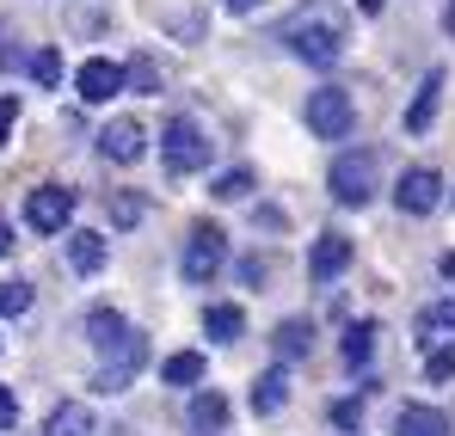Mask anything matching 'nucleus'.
Here are the masks:
<instances>
[{"label": "nucleus", "instance_id": "4c0bfd02", "mask_svg": "<svg viewBox=\"0 0 455 436\" xmlns=\"http://www.w3.org/2000/svg\"><path fill=\"white\" fill-rule=\"evenodd\" d=\"M228 12H252V6H259V0H222Z\"/></svg>", "mask_w": 455, "mask_h": 436}, {"label": "nucleus", "instance_id": "cd10ccee", "mask_svg": "<svg viewBox=\"0 0 455 436\" xmlns=\"http://www.w3.org/2000/svg\"><path fill=\"white\" fill-rule=\"evenodd\" d=\"M31 80L37 86H62V50H37L31 56Z\"/></svg>", "mask_w": 455, "mask_h": 436}, {"label": "nucleus", "instance_id": "aec40b11", "mask_svg": "<svg viewBox=\"0 0 455 436\" xmlns=\"http://www.w3.org/2000/svg\"><path fill=\"white\" fill-rule=\"evenodd\" d=\"M185 418H191L197 436H216V431H228V400L216 387H210V393H191V412H185Z\"/></svg>", "mask_w": 455, "mask_h": 436}, {"label": "nucleus", "instance_id": "c85d7f7f", "mask_svg": "<svg viewBox=\"0 0 455 436\" xmlns=\"http://www.w3.org/2000/svg\"><path fill=\"white\" fill-rule=\"evenodd\" d=\"M234 277H240L246 289H271V258H259V252H252V258H240V265H234Z\"/></svg>", "mask_w": 455, "mask_h": 436}, {"label": "nucleus", "instance_id": "bb28decb", "mask_svg": "<svg viewBox=\"0 0 455 436\" xmlns=\"http://www.w3.org/2000/svg\"><path fill=\"white\" fill-rule=\"evenodd\" d=\"M425 381H455V345H431L425 351Z\"/></svg>", "mask_w": 455, "mask_h": 436}, {"label": "nucleus", "instance_id": "2eb2a0df", "mask_svg": "<svg viewBox=\"0 0 455 436\" xmlns=\"http://www.w3.org/2000/svg\"><path fill=\"white\" fill-rule=\"evenodd\" d=\"M105 258H111V240H105V234H92V227H86V234H68V271H75V277H99Z\"/></svg>", "mask_w": 455, "mask_h": 436}, {"label": "nucleus", "instance_id": "2f4dec72", "mask_svg": "<svg viewBox=\"0 0 455 436\" xmlns=\"http://www.w3.org/2000/svg\"><path fill=\"white\" fill-rule=\"evenodd\" d=\"M12 130H19V99H12V92H0V147L12 142Z\"/></svg>", "mask_w": 455, "mask_h": 436}, {"label": "nucleus", "instance_id": "dca6fc26", "mask_svg": "<svg viewBox=\"0 0 455 436\" xmlns=\"http://www.w3.org/2000/svg\"><path fill=\"white\" fill-rule=\"evenodd\" d=\"M124 338H130V320H124L117 307H92V313H86V345H92L99 357H105V351H117Z\"/></svg>", "mask_w": 455, "mask_h": 436}, {"label": "nucleus", "instance_id": "6ab92c4d", "mask_svg": "<svg viewBox=\"0 0 455 436\" xmlns=\"http://www.w3.org/2000/svg\"><path fill=\"white\" fill-rule=\"evenodd\" d=\"M204 332H210V345H234V338L246 332V313H240L234 301H210V307H204Z\"/></svg>", "mask_w": 455, "mask_h": 436}, {"label": "nucleus", "instance_id": "4468645a", "mask_svg": "<svg viewBox=\"0 0 455 436\" xmlns=\"http://www.w3.org/2000/svg\"><path fill=\"white\" fill-rule=\"evenodd\" d=\"M394 436H455V424L437 412V406H425V400H406L400 412H394Z\"/></svg>", "mask_w": 455, "mask_h": 436}, {"label": "nucleus", "instance_id": "58836bf2", "mask_svg": "<svg viewBox=\"0 0 455 436\" xmlns=\"http://www.w3.org/2000/svg\"><path fill=\"white\" fill-rule=\"evenodd\" d=\"M381 6H387V0H357V12H370V19H376Z\"/></svg>", "mask_w": 455, "mask_h": 436}, {"label": "nucleus", "instance_id": "20e7f679", "mask_svg": "<svg viewBox=\"0 0 455 436\" xmlns=\"http://www.w3.org/2000/svg\"><path fill=\"white\" fill-rule=\"evenodd\" d=\"M283 44H290V56H302L307 68H332V62L345 56V31H339V19H326V12L296 19V25L283 31Z\"/></svg>", "mask_w": 455, "mask_h": 436}, {"label": "nucleus", "instance_id": "393cba45", "mask_svg": "<svg viewBox=\"0 0 455 436\" xmlns=\"http://www.w3.org/2000/svg\"><path fill=\"white\" fill-rule=\"evenodd\" d=\"M31 301H37V289H31L25 277H6V283H0V320H19V313H31Z\"/></svg>", "mask_w": 455, "mask_h": 436}, {"label": "nucleus", "instance_id": "72a5a7b5", "mask_svg": "<svg viewBox=\"0 0 455 436\" xmlns=\"http://www.w3.org/2000/svg\"><path fill=\"white\" fill-rule=\"evenodd\" d=\"M19 424V400H12V387H0V431H12Z\"/></svg>", "mask_w": 455, "mask_h": 436}, {"label": "nucleus", "instance_id": "a211bd4d", "mask_svg": "<svg viewBox=\"0 0 455 436\" xmlns=\"http://www.w3.org/2000/svg\"><path fill=\"white\" fill-rule=\"evenodd\" d=\"M283 406H290V369L277 363V369H265V375L252 381V412L271 418V412H283Z\"/></svg>", "mask_w": 455, "mask_h": 436}, {"label": "nucleus", "instance_id": "b1692460", "mask_svg": "<svg viewBox=\"0 0 455 436\" xmlns=\"http://www.w3.org/2000/svg\"><path fill=\"white\" fill-rule=\"evenodd\" d=\"M419 338H425V345H431V338H450V345H455V295H450V301H437V307H425Z\"/></svg>", "mask_w": 455, "mask_h": 436}, {"label": "nucleus", "instance_id": "9b49d317", "mask_svg": "<svg viewBox=\"0 0 455 436\" xmlns=\"http://www.w3.org/2000/svg\"><path fill=\"white\" fill-rule=\"evenodd\" d=\"M99 154H105L111 166H136V160L148 154V130H142L136 117H111V123L99 130Z\"/></svg>", "mask_w": 455, "mask_h": 436}, {"label": "nucleus", "instance_id": "c9c22d12", "mask_svg": "<svg viewBox=\"0 0 455 436\" xmlns=\"http://www.w3.org/2000/svg\"><path fill=\"white\" fill-rule=\"evenodd\" d=\"M437 271H443V277L455 283V252H443V258H437Z\"/></svg>", "mask_w": 455, "mask_h": 436}, {"label": "nucleus", "instance_id": "f3484780", "mask_svg": "<svg viewBox=\"0 0 455 436\" xmlns=\"http://www.w3.org/2000/svg\"><path fill=\"white\" fill-rule=\"evenodd\" d=\"M44 436H99V418L86 400H62L50 418H44Z\"/></svg>", "mask_w": 455, "mask_h": 436}, {"label": "nucleus", "instance_id": "473e14b6", "mask_svg": "<svg viewBox=\"0 0 455 436\" xmlns=\"http://www.w3.org/2000/svg\"><path fill=\"white\" fill-rule=\"evenodd\" d=\"M252 221H259V227H271V234H283V227H290L277 203H252Z\"/></svg>", "mask_w": 455, "mask_h": 436}, {"label": "nucleus", "instance_id": "1a4fd4ad", "mask_svg": "<svg viewBox=\"0 0 455 436\" xmlns=\"http://www.w3.org/2000/svg\"><path fill=\"white\" fill-rule=\"evenodd\" d=\"M357 265V246H351V234H320L314 246H307V283H339L345 271Z\"/></svg>", "mask_w": 455, "mask_h": 436}, {"label": "nucleus", "instance_id": "7c9ffc66", "mask_svg": "<svg viewBox=\"0 0 455 436\" xmlns=\"http://www.w3.org/2000/svg\"><path fill=\"white\" fill-rule=\"evenodd\" d=\"M332 424L339 431H363V400H332Z\"/></svg>", "mask_w": 455, "mask_h": 436}, {"label": "nucleus", "instance_id": "f257e3e1", "mask_svg": "<svg viewBox=\"0 0 455 436\" xmlns=\"http://www.w3.org/2000/svg\"><path fill=\"white\" fill-rule=\"evenodd\" d=\"M326 191H332L339 210H363V203H376L381 154H376V147H339L332 166H326Z\"/></svg>", "mask_w": 455, "mask_h": 436}, {"label": "nucleus", "instance_id": "e433bc0d", "mask_svg": "<svg viewBox=\"0 0 455 436\" xmlns=\"http://www.w3.org/2000/svg\"><path fill=\"white\" fill-rule=\"evenodd\" d=\"M443 31L455 37V0H443Z\"/></svg>", "mask_w": 455, "mask_h": 436}, {"label": "nucleus", "instance_id": "f704fd0d", "mask_svg": "<svg viewBox=\"0 0 455 436\" xmlns=\"http://www.w3.org/2000/svg\"><path fill=\"white\" fill-rule=\"evenodd\" d=\"M12 246H19V234H12V221L0 216V258H12Z\"/></svg>", "mask_w": 455, "mask_h": 436}, {"label": "nucleus", "instance_id": "7ed1b4c3", "mask_svg": "<svg viewBox=\"0 0 455 436\" xmlns=\"http://www.w3.org/2000/svg\"><path fill=\"white\" fill-rule=\"evenodd\" d=\"M302 123H307L314 142H345L357 130V99L345 86H314L307 105H302Z\"/></svg>", "mask_w": 455, "mask_h": 436}, {"label": "nucleus", "instance_id": "5701e85b", "mask_svg": "<svg viewBox=\"0 0 455 436\" xmlns=\"http://www.w3.org/2000/svg\"><path fill=\"white\" fill-rule=\"evenodd\" d=\"M210 197H216V203H240V197H252V172H246V166L216 172V178H210Z\"/></svg>", "mask_w": 455, "mask_h": 436}, {"label": "nucleus", "instance_id": "6e6552de", "mask_svg": "<svg viewBox=\"0 0 455 436\" xmlns=\"http://www.w3.org/2000/svg\"><path fill=\"white\" fill-rule=\"evenodd\" d=\"M68 221H75V191L68 185H37L25 197V227L31 234H68Z\"/></svg>", "mask_w": 455, "mask_h": 436}, {"label": "nucleus", "instance_id": "ddd939ff", "mask_svg": "<svg viewBox=\"0 0 455 436\" xmlns=\"http://www.w3.org/2000/svg\"><path fill=\"white\" fill-rule=\"evenodd\" d=\"M271 351H277V363H307L314 357V320L302 313H290V320H277V332H271Z\"/></svg>", "mask_w": 455, "mask_h": 436}, {"label": "nucleus", "instance_id": "f03ea898", "mask_svg": "<svg viewBox=\"0 0 455 436\" xmlns=\"http://www.w3.org/2000/svg\"><path fill=\"white\" fill-rule=\"evenodd\" d=\"M210 130L197 123V117H172L166 130H160V166L172 172V178H191V172H204L210 166Z\"/></svg>", "mask_w": 455, "mask_h": 436}, {"label": "nucleus", "instance_id": "39448f33", "mask_svg": "<svg viewBox=\"0 0 455 436\" xmlns=\"http://www.w3.org/2000/svg\"><path fill=\"white\" fill-rule=\"evenodd\" d=\"M179 271H185V283H216V277L228 271V227L197 221V227H191V240H185Z\"/></svg>", "mask_w": 455, "mask_h": 436}, {"label": "nucleus", "instance_id": "0eeeda50", "mask_svg": "<svg viewBox=\"0 0 455 436\" xmlns=\"http://www.w3.org/2000/svg\"><path fill=\"white\" fill-rule=\"evenodd\" d=\"M142 363H148V338L130 326V338H124L117 351H105V363H99V375H92V387H99V393H124V387L142 375Z\"/></svg>", "mask_w": 455, "mask_h": 436}, {"label": "nucleus", "instance_id": "a878e982", "mask_svg": "<svg viewBox=\"0 0 455 436\" xmlns=\"http://www.w3.org/2000/svg\"><path fill=\"white\" fill-rule=\"evenodd\" d=\"M142 216H148V203H142L136 191H117V197H111V227H136Z\"/></svg>", "mask_w": 455, "mask_h": 436}, {"label": "nucleus", "instance_id": "412c9836", "mask_svg": "<svg viewBox=\"0 0 455 436\" xmlns=\"http://www.w3.org/2000/svg\"><path fill=\"white\" fill-rule=\"evenodd\" d=\"M376 320H357V326H345V338H339V357L351 369H370V357H376Z\"/></svg>", "mask_w": 455, "mask_h": 436}, {"label": "nucleus", "instance_id": "423d86ee", "mask_svg": "<svg viewBox=\"0 0 455 436\" xmlns=\"http://www.w3.org/2000/svg\"><path fill=\"white\" fill-rule=\"evenodd\" d=\"M443 197H450V185H443L437 166H412V172H400V185H394V210H400V216H431Z\"/></svg>", "mask_w": 455, "mask_h": 436}, {"label": "nucleus", "instance_id": "9d476101", "mask_svg": "<svg viewBox=\"0 0 455 436\" xmlns=\"http://www.w3.org/2000/svg\"><path fill=\"white\" fill-rule=\"evenodd\" d=\"M124 86H130V74H124V62H111V56H92V62H80V74H75V92L86 105H111Z\"/></svg>", "mask_w": 455, "mask_h": 436}, {"label": "nucleus", "instance_id": "f8f14e48", "mask_svg": "<svg viewBox=\"0 0 455 436\" xmlns=\"http://www.w3.org/2000/svg\"><path fill=\"white\" fill-rule=\"evenodd\" d=\"M443 68H431L419 86H412V105H406V117H400V130L406 136H431V123H437V105H443Z\"/></svg>", "mask_w": 455, "mask_h": 436}, {"label": "nucleus", "instance_id": "c756f323", "mask_svg": "<svg viewBox=\"0 0 455 436\" xmlns=\"http://www.w3.org/2000/svg\"><path fill=\"white\" fill-rule=\"evenodd\" d=\"M124 74H130V92H160V68H154L148 56H136Z\"/></svg>", "mask_w": 455, "mask_h": 436}, {"label": "nucleus", "instance_id": "ea45409f", "mask_svg": "<svg viewBox=\"0 0 455 436\" xmlns=\"http://www.w3.org/2000/svg\"><path fill=\"white\" fill-rule=\"evenodd\" d=\"M450 197H455V191H450Z\"/></svg>", "mask_w": 455, "mask_h": 436}, {"label": "nucleus", "instance_id": "4be33fe9", "mask_svg": "<svg viewBox=\"0 0 455 436\" xmlns=\"http://www.w3.org/2000/svg\"><path fill=\"white\" fill-rule=\"evenodd\" d=\"M204 375H210L204 351H172V357L160 363V381H166V387H197Z\"/></svg>", "mask_w": 455, "mask_h": 436}]
</instances>
